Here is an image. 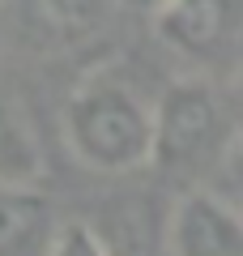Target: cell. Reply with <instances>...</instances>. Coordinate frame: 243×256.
<instances>
[{
    "label": "cell",
    "instance_id": "5",
    "mask_svg": "<svg viewBox=\"0 0 243 256\" xmlns=\"http://www.w3.org/2000/svg\"><path fill=\"white\" fill-rule=\"evenodd\" d=\"M18 34L38 52H77L111 18V0H9Z\"/></svg>",
    "mask_w": 243,
    "mask_h": 256
},
{
    "label": "cell",
    "instance_id": "3",
    "mask_svg": "<svg viewBox=\"0 0 243 256\" xmlns=\"http://www.w3.org/2000/svg\"><path fill=\"white\" fill-rule=\"evenodd\" d=\"M154 30L175 56L226 73L239 56L243 0H166L154 9Z\"/></svg>",
    "mask_w": 243,
    "mask_h": 256
},
{
    "label": "cell",
    "instance_id": "10",
    "mask_svg": "<svg viewBox=\"0 0 243 256\" xmlns=\"http://www.w3.org/2000/svg\"><path fill=\"white\" fill-rule=\"evenodd\" d=\"M124 9H132V13H154L158 4H166V0H120Z\"/></svg>",
    "mask_w": 243,
    "mask_h": 256
},
{
    "label": "cell",
    "instance_id": "1",
    "mask_svg": "<svg viewBox=\"0 0 243 256\" xmlns=\"http://www.w3.org/2000/svg\"><path fill=\"white\" fill-rule=\"evenodd\" d=\"M150 128L154 102L111 68L90 73L64 107L68 154L98 175H128L150 162Z\"/></svg>",
    "mask_w": 243,
    "mask_h": 256
},
{
    "label": "cell",
    "instance_id": "6",
    "mask_svg": "<svg viewBox=\"0 0 243 256\" xmlns=\"http://www.w3.org/2000/svg\"><path fill=\"white\" fill-rule=\"evenodd\" d=\"M90 226L102 239L107 256H162V244H166V210L154 192L111 201Z\"/></svg>",
    "mask_w": 243,
    "mask_h": 256
},
{
    "label": "cell",
    "instance_id": "4",
    "mask_svg": "<svg viewBox=\"0 0 243 256\" xmlns=\"http://www.w3.org/2000/svg\"><path fill=\"white\" fill-rule=\"evenodd\" d=\"M171 256H243V222L218 192H188L166 210Z\"/></svg>",
    "mask_w": 243,
    "mask_h": 256
},
{
    "label": "cell",
    "instance_id": "9",
    "mask_svg": "<svg viewBox=\"0 0 243 256\" xmlns=\"http://www.w3.org/2000/svg\"><path fill=\"white\" fill-rule=\"evenodd\" d=\"M43 256H107V248L94 235L90 222H68V226L52 230V244H47Z\"/></svg>",
    "mask_w": 243,
    "mask_h": 256
},
{
    "label": "cell",
    "instance_id": "7",
    "mask_svg": "<svg viewBox=\"0 0 243 256\" xmlns=\"http://www.w3.org/2000/svg\"><path fill=\"white\" fill-rule=\"evenodd\" d=\"M56 210L34 184H0V256H43Z\"/></svg>",
    "mask_w": 243,
    "mask_h": 256
},
{
    "label": "cell",
    "instance_id": "8",
    "mask_svg": "<svg viewBox=\"0 0 243 256\" xmlns=\"http://www.w3.org/2000/svg\"><path fill=\"white\" fill-rule=\"evenodd\" d=\"M43 175V154L13 102L0 98V184H38Z\"/></svg>",
    "mask_w": 243,
    "mask_h": 256
},
{
    "label": "cell",
    "instance_id": "2",
    "mask_svg": "<svg viewBox=\"0 0 243 256\" xmlns=\"http://www.w3.org/2000/svg\"><path fill=\"white\" fill-rule=\"evenodd\" d=\"M234 120L230 102L205 77H180L154 102L150 162L171 180H200L230 162Z\"/></svg>",
    "mask_w": 243,
    "mask_h": 256
}]
</instances>
